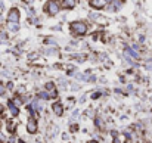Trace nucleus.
<instances>
[{
    "label": "nucleus",
    "instance_id": "f257e3e1",
    "mask_svg": "<svg viewBox=\"0 0 152 143\" xmlns=\"http://www.w3.org/2000/svg\"><path fill=\"white\" fill-rule=\"evenodd\" d=\"M71 28H72V31H75L77 34H86V33H87V25H86L84 22H81V21L72 22V24H71Z\"/></svg>",
    "mask_w": 152,
    "mask_h": 143
},
{
    "label": "nucleus",
    "instance_id": "f03ea898",
    "mask_svg": "<svg viewBox=\"0 0 152 143\" xmlns=\"http://www.w3.org/2000/svg\"><path fill=\"white\" fill-rule=\"evenodd\" d=\"M19 21V10L18 9H10V12L7 13V22H13V24H18Z\"/></svg>",
    "mask_w": 152,
    "mask_h": 143
},
{
    "label": "nucleus",
    "instance_id": "7ed1b4c3",
    "mask_svg": "<svg viewBox=\"0 0 152 143\" xmlns=\"http://www.w3.org/2000/svg\"><path fill=\"white\" fill-rule=\"evenodd\" d=\"M46 7H48V12L50 13V15H56L58 12H59V3L58 1H49L48 4H46Z\"/></svg>",
    "mask_w": 152,
    "mask_h": 143
},
{
    "label": "nucleus",
    "instance_id": "20e7f679",
    "mask_svg": "<svg viewBox=\"0 0 152 143\" xmlns=\"http://www.w3.org/2000/svg\"><path fill=\"white\" fill-rule=\"evenodd\" d=\"M52 109H53V112H55L58 117H61V115L64 114V106H62L59 102H55V103H53V106H52Z\"/></svg>",
    "mask_w": 152,
    "mask_h": 143
},
{
    "label": "nucleus",
    "instance_id": "39448f33",
    "mask_svg": "<svg viewBox=\"0 0 152 143\" xmlns=\"http://www.w3.org/2000/svg\"><path fill=\"white\" fill-rule=\"evenodd\" d=\"M27 128H28L30 133H36V131H37V123H36V120L31 118V120L28 121V127H27Z\"/></svg>",
    "mask_w": 152,
    "mask_h": 143
},
{
    "label": "nucleus",
    "instance_id": "423d86ee",
    "mask_svg": "<svg viewBox=\"0 0 152 143\" xmlns=\"http://www.w3.org/2000/svg\"><path fill=\"white\" fill-rule=\"evenodd\" d=\"M106 4V1H103V0H92L90 1V6L92 7H96V9H101Z\"/></svg>",
    "mask_w": 152,
    "mask_h": 143
},
{
    "label": "nucleus",
    "instance_id": "0eeeda50",
    "mask_svg": "<svg viewBox=\"0 0 152 143\" xmlns=\"http://www.w3.org/2000/svg\"><path fill=\"white\" fill-rule=\"evenodd\" d=\"M7 28H9L10 31H13V33H15V31H18V30H19V25H18V24H13V22H7Z\"/></svg>",
    "mask_w": 152,
    "mask_h": 143
},
{
    "label": "nucleus",
    "instance_id": "6e6552de",
    "mask_svg": "<svg viewBox=\"0 0 152 143\" xmlns=\"http://www.w3.org/2000/svg\"><path fill=\"white\" fill-rule=\"evenodd\" d=\"M34 106H36L39 111H43V108H45V103H43L42 100H36V102H34Z\"/></svg>",
    "mask_w": 152,
    "mask_h": 143
},
{
    "label": "nucleus",
    "instance_id": "1a4fd4ad",
    "mask_svg": "<svg viewBox=\"0 0 152 143\" xmlns=\"http://www.w3.org/2000/svg\"><path fill=\"white\" fill-rule=\"evenodd\" d=\"M9 109H10V114H12V115H18V112H19V109L15 108L12 103H9Z\"/></svg>",
    "mask_w": 152,
    "mask_h": 143
},
{
    "label": "nucleus",
    "instance_id": "9d476101",
    "mask_svg": "<svg viewBox=\"0 0 152 143\" xmlns=\"http://www.w3.org/2000/svg\"><path fill=\"white\" fill-rule=\"evenodd\" d=\"M62 4H64V6H68V7H74L77 3L72 1V0H68V1H62Z\"/></svg>",
    "mask_w": 152,
    "mask_h": 143
},
{
    "label": "nucleus",
    "instance_id": "9b49d317",
    "mask_svg": "<svg viewBox=\"0 0 152 143\" xmlns=\"http://www.w3.org/2000/svg\"><path fill=\"white\" fill-rule=\"evenodd\" d=\"M21 103H22V102H21V99H19V97H15V99L12 100V105H13L15 108H18V106H21Z\"/></svg>",
    "mask_w": 152,
    "mask_h": 143
},
{
    "label": "nucleus",
    "instance_id": "f8f14e48",
    "mask_svg": "<svg viewBox=\"0 0 152 143\" xmlns=\"http://www.w3.org/2000/svg\"><path fill=\"white\" fill-rule=\"evenodd\" d=\"M56 95H58V93H56V90H52L50 93L48 95V97H49V96H50V97H56Z\"/></svg>",
    "mask_w": 152,
    "mask_h": 143
},
{
    "label": "nucleus",
    "instance_id": "ddd939ff",
    "mask_svg": "<svg viewBox=\"0 0 152 143\" xmlns=\"http://www.w3.org/2000/svg\"><path fill=\"white\" fill-rule=\"evenodd\" d=\"M7 128H9V131H15V125H13V124H9Z\"/></svg>",
    "mask_w": 152,
    "mask_h": 143
},
{
    "label": "nucleus",
    "instance_id": "4468645a",
    "mask_svg": "<svg viewBox=\"0 0 152 143\" xmlns=\"http://www.w3.org/2000/svg\"><path fill=\"white\" fill-rule=\"evenodd\" d=\"M4 92H6L4 86H1V84H0V95H4Z\"/></svg>",
    "mask_w": 152,
    "mask_h": 143
},
{
    "label": "nucleus",
    "instance_id": "2eb2a0df",
    "mask_svg": "<svg viewBox=\"0 0 152 143\" xmlns=\"http://www.w3.org/2000/svg\"><path fill=\"white\" fill-rule=\"evenodd\" d=\"M39 96H40V97H43V99H46V97H48V93L42 92V93H39Z\"/></svg>",
    "mask_w": 152,
    "mask_h": 143
},
{
    "label": "nucleus",
    "instance_id": "dca6fc26",
    "mask_svg": "<svg viewBox=\"0 0 152 143\" xmlns=\"http://www.w3.org/2000/svg\"><path fill=\"white\" fill-rule=\"evenodd\" d=\"M46 89H49V90L53 89V84H52V83H48V84H46Z\"/></svg>",
    "mask_w": 152,
    "mask_h": 143
},
{
    "label": "nucleus",
    "instance_id": "f3484780",
    "mask_svg": "<svg viewBox=\"0 0 152 143\" xmlns=\"http://www.w3.org/2000/svg\"><path fill=\"white\" fill-rule=\"evenodd\" d=\"M89 143H99V142H98V140H90Z\"/></svg>",
    "mask_w": 152,
    "mask_h": 143
},
{
    "label": "nucleus",
    "instance_id": "a211bd4d",
    "mask_svg": "<svg viewBox=\"0 0 152 143\" xmlns=\"http://www.w3.org/2000/svg\"><path fill=\"white\" fill-rule=\"evenodd\" d=\"M1 112H3V106L0 105V114H1Z\"/></svg>",
    "mask_w": 152,
    "mask_h": 143
},
{
    "label": "nucleus",
    "instance_id": "6ab92c4d",
    "mask_svg": "<svg viewBox=\"0 0 152 143\" xmlns=\"http://www.w3.org/2000/svg\"><path fill=\"white\" fill-rule=\"evenodd\" d=\"M0 143H1V142H0Z\"/></svg>",
    "mask_w": 152,
    "mask_h": 143
}]
</instances>
